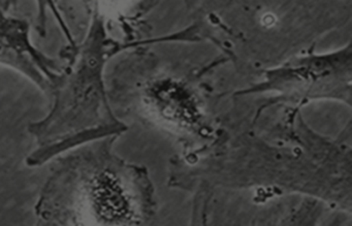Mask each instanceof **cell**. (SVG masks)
Returning <instances> with one entry per match:
<instances>
[{"mask_svg": "<svg viewBox=\"0 0 352 226\" xmlns=\"http://www.w3.org/2000/svg\"><path fill=\"white\" fill-rule=\"evenodd\" d=\"M11 0H0V65L11 67L28 78L45 93L58 76L56 61L41 52L30 40L26 20L9 15Z\"/></svg>", "mask_w": 352, "mask_h": 226, "instance_id": "obj_3", "label": "cell"}, {"mask_svg": "<svg viewBox=\"0 0 352 226\" xmlns=\"http://www.w3.org/2000/svg\"><path fill=\"white\" fill-rule=\"evenodd\" d=\"M114 137L69 150L53 160L34 207L40 225H123L138 222L135 170L112 153Z\"/></svg>", "mask_w": 352, "mask_h": 226, "instance_id": "obj_2", "label": "cell"}, {"mask_svg": "<svg viewBox=\"0 0 352 226\" xmlns=\"http://www.w3.org/2000/svg\"><path fill=\"white\" fill-rule=\"evenodd\" d=\"M112 46L104 16L96 10L83 42L63 51L67 65L51 86L50 112L28 127L36 142L28 166L38 168L69 150L123 131L111 111L104 81Z\"/></svg>", "mask_w": 352, "mask_h": 226, "instance_id": "obj_1", "label": "cell"}, {"mask_svg": "<svg viewBox=\"0 0 352 226\" xmlns=\"http://www.w3.org/2000/svg\"><path fill=\"white\" fill-rule=\"evenodd\" d=\"M36 3H38V23H36V32H38V34H40L42 38L46 36L47 11L50 10V11H52L55 19L58 22L63 34H65V38H67V42H69V46H77V41L74 38L69 25H67L65 20L63 19V16H61V13L59 12V9L57 8L54 0H36Z\"/></svg>", "mask_w": 352, "mask_h": 226, "instance_id": "obj_4", "label": "cell"}]
</instances>
